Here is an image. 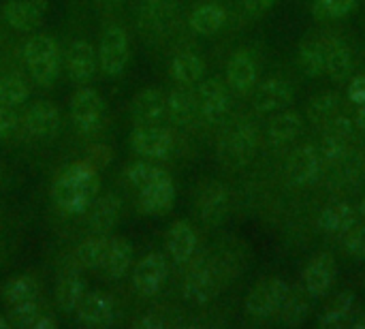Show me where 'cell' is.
<instances>
[{
	"label": "cell",
	"instance_id": "obj_15",
	"mask_svg": "<svg viewBox=\"0 0 365 329\" xmlns=\"http://www.w3.org/2000/svg\"><path fill=\"white\" fill-rule=\"evenodd\" d=\"M24 126L32 137L53 139L62 128L60 109L51 101H34L24 113Z\"/></svg>",
	"mask_w": 365,
	"mask_h": 329
},
{
	"label": "cell",
	"instance_id": "obj_12",
	"mask_svg": "<svg viewBox=\"0 0 365 329\" xmlns=\"http://www.w3.org/2000/svg\"><path fill=\"white\" fill-rule=\"evenodd\" d=\"M338 276V263L331 253H317L302 274V287L310 293V298H325Z\"/></svg>",
	"mask_w": 365,
	"mask_h": 329
},
{
	"label": "cell",
	"instance_id": "obj_27",
	"mask_svg": "<svg viewBox=\"0 0 365 329\" xmlns=\"http://www.w3.org/2000/svg\"><path fill=\"white\" fill-rule=\"evenodd\" d=\"M357 315V300L353 293H340L338 298H334L323 315L319 317V325L323 329H338L346 328L355 321Z\"/></svg>",
	"mask_w": 365,
	"mask_h": 329
},
{
	"label": "cell",
	"instance_id": "obj_49",
	"mask_svg": "<svg viewBox=\"0 0 365 329\" xmlns=\"http://www.w3.org/2000/svg\"><path fill=\"white\" fill-rule=\"evenodd\" d=\"M351 328H355V329H365V313L359 317V319H355L353 323H351Z\"/></svg>",
	"mask_w": 365,
	"mask_h": 329
},
{
	"label": "cell",
	"instance_id": "obj_17",
	"mask_svg": "<svg viewBox=\"0 0 365 329\" xmlns=\"http://www.w3.org/2000/svg\"><path fill=\"white\" fill-rule=\"evenodd\" d=\"M197 105H199V113L207 122H212V124L222 122L229 113V107H231L227 86L218 79L201 81V86L197 90Z\"/></svg>",
	"mask_w": 365,
	"mask_h": 329
},
{
	"label": "cell",
	"instance_id": "obj_22",
	"mask_svg": "<svg viewBox=\"0 0 365 329\" xmlns=\"http://www.w3.org/2000/svg\"><path fill=\"white\" fill-rule=\"evenodd\" d=\"M259 69L248 51H235L227 64V83L237 94H248L257 88Z\"/></svg>",
	"mask_w": 365,
	"mask_h": 329
},
{
	"label": "cell",
	"instance_id": "obj_23",
	"mask_svg": "<svg viewBox=\"0 0 365 329\" xmlns=\"http://www.w3.org/2000/svg\"><path fill=\"white\" fill-rule=\"evenodd\" d=\"M167 253L175 263H188L197 250V233L188 221H175L165 236Z\"/></svg>",
	"mask_w": 365,
	"mask_h": 329
},
{
	"label": "cell",
	"instance_id": "obj_11",
	"mask_svg": "<svg viewBox=\"0 0 365 329\" xmlns=\"http://www.w3.org/2000/svg\"><path fill=\"white\" fill-rule=\"evenodd\" d=\"M128 141H130L133 152L143 156V158L160 161V158H167L173 152V135L163 124L135 126Z\"/></svg>",
	"mask_w": 365,
	"mask_h": 329
},
{
	"label": "cell",
	"instance_id": "obj_25",
	"mask_svg": "<svg viewBox=\"0 0 365 329\" xmlns=\"http://www.w3.org/2000/svg\"><path fill=\"white\" fill-rule=\"evenodd\" d=\"M355 223H357V212L346 201L329 203L327 208H323L317 221L319 229L327 236H344Z\"/></svg>",
	"mask_w": 365,
	"mask_h": 329
},
{
	"label": "cell",
	"instance_id": "obj_38",
	"mask_svg": "<svg viewBox=\"0 0 365 329\" xmlns=\"http://www.w3.org/2000/svg\"><path fill=\"white\" fill-rule=\"evenodd\" d=\"M297 62L308 77H319L325 73V43L323 41H306L299 47Z\"/></svg>",
	"mask_w": 365,
	"mask_h": 329
},
{
	"label": "cell",
	"instance_id": "obj_28",
	"mask_svg": "<svg viewBox=\"0 0 365 329\" xmlns=\"http://www.w3.org/2000/svg\"><path fill=\"white\" fill-rule=\"evenodd\" d=\"M304 131V118L297 111L291 109H280V113H276L269 120L267 126V137L274 146H287L293 139H297Z\"/></svg>",
	"mask_w": 365,
	"mask_h": 329
},
{
	"label": "cell",
	"instance_id": "obj_48",
	"mask_svg": "<svg viewBox=\"0 0 365 329\" xmlns=\"http://www.w3.org/2000/svg\"><path fill=\"white\" fill-rule=\"evenodd\" d=\"M355 124H357V128H361V131H365V105H359V107H357Z\"/></svg>",
	"mask_w": 365,
	"mask_h": 329
},
{
	"label": "cell",
	"instance_id": "obj_7",
	"mask_svg": "<svg viewBox=\"0 0 365 329\" xmlns=\"http://www.w3.org/2000/svg\"><path fill=\"white\" fill-rule=\"evenodd\" d=\"M68 109H71V120L81 135L90 137L101 131L105 122V101L101 98L96 90L88 86L79 88L71 96Z\"/></svg>",
	"mask_w": 365,
	"mask_h": 329
},
{
	"label": "cell",
	"instance_id": "obj_19",
	"mask_svg": "<svg viewBox=\"0 0 365 329\" xmlns=\"http://www.w3.org/2000/svg\"><path fill=\"white\" fill-rule=\"evenodd\" d=\"M96 51L94 47L83 41V39H75L64 54V64H66V73L75 83H88L94 73H96Z\"/></svg>",
	"mask_w": 365,
	"mask_h": 329
},
{
	"label": "cell",
	"instance_id": "obj_4",
	"mask_svg": "<svg viewBox=\"0 0 365 329\" xmlns=\"http://www.w3.org/2000/svg\"><path fill=\"white\" fill-rule=\"evenodd\" d=\"M222 280H225V274L220 265L216 263V259H199L184 278V285H182L184 300L195 306L210 304L218 295Z\"/></svg>",
	"mask_w": 365,
	"mask_h": 329
},
{
	"label": "cell",
	"instance_id": "obj_31",
	"mask_svg": "<svg viewBox=\"0 0 365 329\" xmlns=\"http://www.w3.org/2000/svg\"><path fill=\"white\" fill-rule=\"evenodd\" d=\"M199 113L197 96H192L186 88H178L167 96V116L178 126H190Z\"/></svg>",
	"mask_w": 365,
	"mask_h": 329
},
{
	"label": "cell",
	"instance_id": "obj_36",
	"mask_svg": "<svg viewBox=\"0 0 365 329\" xmlns=\"http://www.w3.org/2000/svg\"><path fill=\"white\" fill-rule=\"evenodd\" d=\"M107 246H109V242L105 240V236H94V238L83 240L75 248V261H77V265L83 268V270H101L103 263H105Z\"/></svg>",
	"mask_w": 365,
	"mask_h": 329
},
{
	"label": "cell",
	"instance_id": "obj_52",
	"mask_svg": "<svg viewBox=\"0 0 365 329\" xmlns=\"http://www.w3.org/2000/svg\"><path fill=\"white\" fill-rule=\"evenodd\" d=\"M109 2H122V0H109Z\"/></svg>",
	"mask_w": 365,
	"mask_h": 329
},
{
	"label": "cell",
	"instance_id": "obj_30",
	"mask_svg": "<svg viewBox=\"0 0 365 329\" xmlns=\"http://www.w3.org/2000/svg\"><path fill=\"white\" fill-rule=\"evenodd\" d=\"M203 73H205V64L195 51H180L169 62V75L180 86L197 83L203 77Z\"/></svg>",
	"mask_w": 365,
	"mask_h": 329
},
{
	"label": "cell",
	"instance_id": "obj_16",
	"mask_svg": "<svg viewBox=\"0 0 365 329\" xmlns=\"http://www.w3.org/2000/svg\"><path fill=\"white\" fill-rule=\"evenodd\" d=\"M321 167H323V158H321V152L314 148V146H299L295 148L289 158H287V178L291 184L295 186H308L312 184L319 173H321Z\"/></svg>",
	"mask_w": 365,
	"mask_h": 329
},
{
	"label": "cell",
	"instance_id": "obj_42",
	"mask_svg": "<svg viewBox=\"0 0 365 329\" xmlns=\"http://www.w3.org/2000/svg\"><path fill=\"white\" fill-rule=\"evenodd\" d=\"M344 253L355 257V259H365V225H353L346 233H344Z\"/></svg>",
	"mask_w": 365,
	"mask_h": 329
},
{
	"label": "cell",
	"instance_id": "obj_35",
	"mask_svg": "<svg viewBox=\"0 0 365 329\" xmlns=\"http://www.w3.org/2000/svg\"><path fill=\"white\" fill-rule=\"evenodd\" d=\"M340 107L342 105H340L338 94H334V92L319 94L308 103V120H310V124L325 128L331 120H336L340 116Z\"/></svg>",
	"mask_w": 365,
	"mask_h": 329
},
{
	"label": "cell",
	"instance_id": "obj_51",
	"mask_svg": "<svg viewBox=\"0 0 365 329\" xmlns=\"http://www.w3.org/2000/svg\"><path fill=\"white\" fill-rule=\"evenodd\" d=\"M11 325H9V321L4 319V317H0V329H9Z\"/></svg>",
	"mask_w": 365,
	"mask_h": 329
},
{
	"label": "cell",
	"instance_id": "obj_8",
	"mask_svg": "<svg viewBox=\"0 0 365 329\" xmlns=\"http://www.w3.org/2000/svg\"><path fill=\"white\" fill-rule=\"evenodd\" d=\"M4 302L19 325H28L38 315V287L30 276H13L2 289Z\"/></svg>",
	"mask_w": 365,
	"mask_h": 329
},
{
	"label": "cell",
	"instance_id": "obj_39",
	"mask_svg": "<svg viewBox=\"0 0 365 329\" xmlns=\"http://www.w3.org/2000/svg\"><path fill=\"white\" fill-rule=\"evenodd\" d=\"M30 88L19 75H0V105L19 107L28 101Z\"/></svg>",
	"mask_w": 365,
	"mask_h": 329
},
{
	"label": "cell",
	"instance_id": "obj_3",
	"mask_svg": "<svg viewBox=\"0 0 365 329\" xmlns=\"http://www.w3.org/2000/svg\"><path fill=\"white\" fill-rule=\"evenodd\" d=\"M24 62L36 83L51 86L60 73V49L51 36L34 34L24 43Z\"/></svg>",
	"mask_w": 365,
	"mask_h": 329
},
{
	"label": "cell",
	"instance_id": "obj_18",
	"mask_svg": "<svg viewBox=\"0 0 365 329\" xmlns=\"http://www.w3.org/2000/svg\"><path fill=\"white\" fill-rule=\"evenodd\" d=\"M130 116L137 126H152L163 124L167 116V96L158 88H143L135 94L130 103Z\"/></svg>",
	"mask_w": 365,
	"mask_h": 329
},
{
	"label": "cell",
	"instance_id": "obj_26",
	"mask_svg": "<svg viewBox=\"0 0 365 329\" xmlns=\"http://www.w3.org/2000/svg\"><path fill=\"white\" fill-rule=\"evenodd\" d=\"M130 268H133V246H130V242L126 238L109 240L105 263H103L101 272L109 280H122L128 274Z\"/></svg>",
	"mask_w": 365,
	"mask_h": 329
},
{
	"label": "cell",
	"instance_id": "obj_10",
	"mask_svg": "<svg viewBox=\"0 0 365 329\" xmlns=\"http://www.w3.org/2000/svg\"><path fill=\"white\" fill-rule=\"evenodd\" d=\"M169 276V263L163 255L150 253L133 268V289L143 298H154L160 293Z\"/></svg>",
	"mask_w": 365,
	"mask_h": 329
},
{
	"label": "cell",
	"instance_id": "obj_9",
	"mask_svg": "<svg viewBox=\"0 0 365 329\" xmlns=\"http://www.w3.org/2000/svg\"><path fill=\"white\" fill-rule=\"evenodd\" d=\"M98 66L107 77H120L130 58L128 34L122 26H107L98 43Z\"/></svg>",
	"mask_w": 365,
	"mask_h": 329
},
{
	"label": "cell",
	"instance_id": "obj_37",
	"mask_svg": "<svg viewBox=\"0 0 365 329\" xmlns=\"http://www.w3.org/2000/svg\"><path fill=\"white\" fill-rule=\"evenodd\" d=\"M329 167L336 171L334 180L340 186H357L361 182L364 163H361V156L355 150H349L342 158H338L336 163H329Z\"/></svg>",
	"mask_w": 365,
	"mask_h": 329
},
{
	"label": "cell",
	"instance_id": "obj_1",
	"mask_svg": "<svg viewBox=\"0 0 365 329\" xmlns=\"http://www.w3.org/2000/svg\"><path fill=\"white\" fill-rule=\"evenodd\" d=\"M98 173L90 163H73L64 167L51 184L53 206L66 216L86 214L98 195Z\"/></svg>",
	"mask_w": 365,
	"mask_h": 329
},
{
	"label": "cell",
	"instance_id": "obj_14",
	"mask_svg": "<svg viewBox=\"0 0 365 329\" xmlns=\"http://www.w3.org/2000/svg\"><path fill=\"white\" fill-rule=\"evenodd\" d=\"M75 315H77V321L81 325L109 328L118 319V306H115V300L109 293L94 291V293H86L81 298L79 306L75 308Z\"/></svg>",
	"mask_w": 365,
	"mask_h": 329
},
{
	"label": "cell",
	"instance_id": "obj_43",
	"mask_svg": "<svg viewBox=\"0 0 365 329\" xmlns=\"http://www.w3.org/2000/svg\"><path fill=\"white\" fill-rule=\"evenodd\" d=\"M15 131H17V118H15V113L9 107L0 105V139L11 137Z\"/></svg>",
	"mask_w": 365,
	"mask_h": 329
},
{
	"label": "cell",
	"instance_id": "obj_13",
	"mask_svg": "<svg viewBox=\"0 0 365 329\" xmlns=\"http://www.w3.org/2000/svg\"><path fill=\"white\" fill-rule=\"evenodd\" d=\"M231 210V195L229 188L220 182H207L199 188L197 195V212L199 218L210 225V227H218L220 223L227 221Z\"/></svg>",
	"mask_w": 365,
	"mask_h": 329
},
{
	"label": "cell",
	"instance_id": "obj_32",
	"mask_svg": "<svg viewBox=\"0 0 365 329\" xmlns=\"http://www.w3.org/2000/svg\"><path fill=\"white\" fill-rule=\"evenodd\" d=\"M310 315V293L304 287H295L289 291L284 306L278 313V321L287 328L302 325Z\"/></svg>",
	"mask_w": 365,
	"mask_h": 329
},
{
	"label": "cell",
	"instance_id": "obj_34",
	"mask_svg": "<svg viewBox=\"0 0 365 329\" xmlns=\"http://www.w3.org/2000/svg\"><path fill=\"white\" fill-rule=\"evenodd\" d=\"M351 71H353L351 49L342 41H336V39L325 43V73L331 79L342 81L351 75Z\"/></svg>",
	"mask_w": 365,
	"mask_h": 329
},
{
	"label": "cell",
	"instance_id": "obj_50",
	"mask_svg": "<svg viewBox=\"0 0 365 329\" xmlns=\"http://www.w3.org/2000/svg\"><path fill=\"white\" fill-rule=\"evenodd\" d=\"M359 216L365 221V197L361 199V203H359Z\"/></svg>",
	"mask_w": 365,
	"mask_h": 329
},
{
	"label": "cell",
	"instance_id": "obj_47",
	"mask_svg": "<svg viewBox=\"0 0 365 329\" xmlns=\"http://www.w3.org/2000/svg\"><path fill=\"white\" fill-rule=\"evenodd\" d=\"M26 328H30V329H56L58 328V321L53 319V317H47V315H36Z\"/></svg>",
	"mask_w": 365,
	"mask_h": 329
},
{
	"label": "cell",
	"instance_id": "obj_33",
	"mask_svg": "<svg viewBox=\"0 0 365 329\" xmlns=\"http://www.w3.org/2000/svg\"><path fill=\"white\" fill-rule=\"evenodd\" d=\"M225 21H227V9L220 4H214V2L197 6L188 17L190 28L197 34H205V36L216 34L225 26Z\"/></svg>",
	"mask_w": 365,
	"mask_h": 329
},
{
	"label": "cell",
	"instance_id": "obj_46",
	"mask_svg": "<svg viewBox=\"0 0 365 329\" xmlns=\"http://www.w3.org/2000/svg\"><path fill=\"white\" fill-rule=\"evenodd\" d=\"M276 2H278V0H242L244 9H246L248 13H255V15L269 11Z\"/></svg>",
	"mask_w": 365,
	"mask_h": 329
},
{
	"label": "cell",
	"instance_id": "obj_24",
	"mask_svg": "<svg viewBox=\"0 0 365 329\" xmlns=\"http://www.w3.org/2000/svg\"><path fill=\"white\" fill-rule=\"evenodd\" d=\"M90 214H88V227L94 236H105L109 233L118 218H120V210H122V203L115 195L107 193L103 197H96L92 201V206L88 208Z\"/></svg>",
	"mask_w": 365,
	"mask_h": 329
},
{
	"label": "cell",
	"instance_id": "obj_40",
	"mask_svg": "<svg viewBox=\"0 0 365 329\" xmlns=\"http://www.w3.org/2000/svg\"><path fill=\"white\" fill-rule=\"evenodd\" d=\"M355 9V0H314L312 13L319 19H340Z\"/></svg>",
	"mask_w": 365,
	"mask_h": 329
},
{
	"label": "cell",
	"instance_id": "obj_29",
	"mask_svg": "<svg viewBox=\"0 0 365 329\" xmlns=\"http://www.w3.org/2000/svg\"><path fill=\"white\" fill-rule=\"evenodd\" d=\"M86 295V280L79 270H66L56 285V302L62 313H75L81 298Z\"/></svg>",
	"mask_w": 365,
	"mask_h": 329
},
{
	"label": "cell",
	"instance_id": "obj_5",
	"mask_svg": "<svg viewBox=\"0 0 365 329\" xmlns=\"http://www.w3.org/2000/svg\"><path fill=\"white\" fill-rule=\"evenodd\" d=\"M257 128L250 122H237L227 128L218 141V158L231 169L246 167L257 152Z\"/></svg>",
	"mask_w": 365,
	"mask_h": 329
},
{
	"label": "cell",
	"instance_id": "obj_44",
	"mask_svg": "<svg viewBox=\"0 0 365 329\" xmlns=\"http://www.w3.org/2000/svg\"><path fill=\"white\" fill-rule=\"evenodd\" d=\"M349 98L355 107L365 105V75H357L351 79V86H349Z\"/></svg>",
	"mask_w": 365,
	"mask_h": 329
},
{
	"label": "cell",
	"instance_id": "obj_41",
	"mask_svg": "<svg viewBox=\"0 0 365 329\" xmlns=\"http://www.w3.org/2000/svg\"><path fill=\"white\" fill-rule=\"evenodd\" d=\"M173 17V2L169 0H148L143 4V21L150 26H163L167 19Z\"/></svg>",
	"mask_w": 365,
	"mask_h": 329
},
{
	"label": "cell",
	"instance_id": "obj_20",
	"mask_svg": "<svg viewBox=\"0 0 365 329\" xmlns=\"http://www.w3.org/2000/svg\"><path fill=\"white\" fill-rule=\"evenodd\" d=\"M47 9V0H9L2 6V17L15 30H32L45 19Z\"/></svg>",
	"mask_w": 365,
	"mask_h": 329
},
{
	"label": "cell",
	"instance_id": "obj_2",
	"mask_svg": "<svg viewBox=\"0 0 365 329\" xmlns=\"http://www.w3.org/2000/svg\"><path fill=\"white\" fill-rule=\"evenodd\" d=\"M128 182L139 188V210L145 216H165L175 203L171 176L152 163H133L126 169Z\"/></svg>",
	"mask_w": 365,
	"mask_h": 329
},
{
	"label": "cell",
	"instance_id": "obj_6",
	"mask_svg": "<svg viewBox=\"0 0 365 329\" xmlns=\"http://www.w3.org/2000/svg\"><path fill=\"white\" fill-rule=\"evenodd\" d=\"M289 291H291V287L282 278H278V276L263 278L261 283H257L252 287V291L248 293V298L244 302L246 315L252 319H259V321L278 317Z\"/></svg>",
	"mask_w": 365,
	"mask_h": 329
},
{
	"label": "cell",
	"instance_id": "obj_45",
	"mask_svg": "<svg viewBox=\"0 0 365 329\" xmlns=\"http://www.w3.org/2000/svg\"><path fill=\"white\" fill-rule=\"evenodd\" d=\"M133 325L139 329H160L165 328V321H163L158 315H154V313H145L143 317L135 319Z\"/></svg>",
	"mask_w": 365,
	"mask_h": 329
},
{
	"label": "cell",
	"instance_id": "obj_21",
	"mask_svg": "<svg viewBox=\"0 0 365 329\" xmlns=\"http://www.w3.org/2000/svg\"><path fill=\"white\" fill-rule=\"evenodd\" d=\"M293 103V88L280 77H269L255 88V107L261 113H272Z\"/></svg>",
	"mask_w": 365,
	"mask_h": 329
}]
</instances>
